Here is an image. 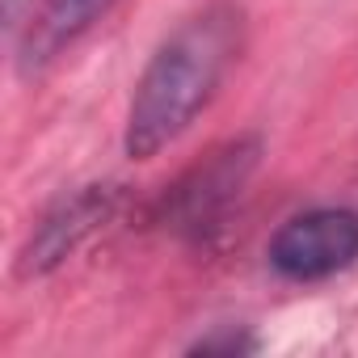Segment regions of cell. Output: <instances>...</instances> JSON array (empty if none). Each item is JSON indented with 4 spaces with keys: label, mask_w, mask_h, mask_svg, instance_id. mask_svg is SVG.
<instances>
[{
    "label": "cell",
    "mask_w": 358,
    "mask_h": 358,
    "mask_svg": "<svg viewBox=\"0 0 358 358\" xmlns=\"http://www.w3.org/2000/svg\"><path fill=\"white\" fill-rule=\"evenodd\" d=\"M241 51V13L232 5H207L186 17L148 59L127 106L122 148L131 160H152L220 93L232 59Z\"/></svg>",
    "instance_id": "obj_1"
},
{
    "label": "cell",
    "mask_w": 358,
    "mask_h": 358,
    "mask_svg": "<svg viewBox=\"0 0 358 358\" xmlns=\"http://www.w3.org/2000/svg\"><path fill=\"white\" fill-rule=\"evenodd\" d=\"M262 164V139L257 135H236L220 148H211L199 164H190L177 182L169 186L160 203V224L194 245H207L228 228L232 207L241 203L245 186Z\"/></svg>",
    "instance_id": "obj_2"
},
{
    "label": "cell",
    "mask_w": 358,
    "mask_h": 358,
    "mask_svg": "<svg viewBox=\"0 0 358 358\" xmlns=\"http://www.w3.org/2000/svg\"><path fill=\"white\" fill-rule=\"evenodd\" d=\"M270 266L291 282H316L358 262V211L312 207L291 215L266 245Z\"/></svg>",
    "instance_id": "obj_3"
},
{
    "label": "cell",
    "mask_w": 358,
    "mask_h": 358,
    "mask_svg": "<svg viewBox=\"0 0 358 358\" xmlns=\"http://www.w3.org/2000/svg\"><path fill=\"white\" fill-rule=\"evenodd\" d=\"M118 207V186H80L72 194H64L30 232V241L17 253V274L22 278H38L51 274L55 266H64Z\"/></svg>",
    "instance_id": "obj_4"
},
{
    "label": "cell",
    "mask_w": 358,
    "mask_h": 358,
    "mask_svg": "<svg viewBox=\"0 0 358 358\" xmlns=\"http://www.w3.org/2000/svg\"><path fill=\"white\" fill-rule=\"evenodd\" d=\"M110 5L114 0H38L22 30V72L34 76L47 64H55L93 22H101Z\"/></svg>",
    "instance_id": "obj_5"
}]
</instances>
